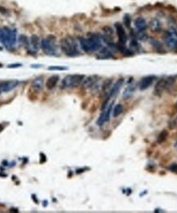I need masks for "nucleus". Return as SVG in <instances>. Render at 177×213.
<instances>
[{
	"instance_id": "1",
	"label": "nucleus",
	"mask_w": 177,
	"mask_h": 213,
	"mask_svg": "<svg viewBox=\"0 0 177 213\" xmlns=\"http://www.w3.org/2000/svg\"><path fill=\"white\" fill-rule=\"evenodd\" d=\"M80 44L82 49L86 53H92L99 50L102 46L100 37L97 34H92L89 38H80Z\"/></svg>"
},
{
	"instance_id": "2",
	"label": "nucleus",
	"mask_w": 177,
	"mask_h": 213,
	"mask_svg": "<svg viewBox=\"0 0 177 213\" xmlns=\"http://www.w3.org/2000/svg\"><path fill=\"white\" fill-rule=\"evenodd\" d=\"M60 47L63 53L66 56L69 57H75L79 54V49H78V44L75 39L72 37H66L62 39L60 43Z\"/></svg>"
},
{
	"instance_id": "3",
	"label": "nucleus",
	"mask_w": 177,
	"mask_h": 213,
	"mask_svg": "<svg viewBox=\"0 0 177 213\" xmlns=\"http://www.w3.org/2000/svg\"><path fill=\"white\" fill-rule=\"evenodd\" d=\"M0 41L8 48L14 47L16 43V30H12L8 27H4V29H2Z\"/></svg>"
},
{
	"instance_id": "4",
	"label": "nucleus",
	"mask_w": 177,
	"mask_h": 213,
	"mask_svg": "<svg viewBox=\"0 0 177 213\" xmlns=\"http://www.w3.org/2000/svg\"><path fill=\"white\" fill-rule=\"evenodd\" d=\"M85 79V76L75 74V75H68L62 80L61 88L62 89H72L77 87L78 85L83 82Z\"/></svg>"
},
{
	"instance_id": "5",
	"label": "nucleus",
	"mask_w": 177,
	"mask_h": 213,
	"mask_svg": "<svg viewBox=\"0 0 177 213\" xmlns=\"http://www.w3.org/2000/svg\"><path fill=\"white\" fill-rule=\"evenodd\" d=\"M40 48L42 49L44 53L48 55H54L56 53V47L54 44V39L47 38L44 39L41 41Z\"/></svg>"
},
{
	"instance_id": "6",
	"label": "nucleus",
	"mask_w": 177,
	"mask_h": 213,
	"mask_svg": "<svg viewBox=\"0 0 177 213\" xmlns=\"http://www.w3.org/2000/svg\"><path fill=\"white\" fill-rule=\"evenodd\" d=\"M19 84L17 80H7L0 83V94L3 92H8L15 89Z\"/></svg>"
},
{
	"instance_id": "7",
	"label": "nucleus",
	"mask_w": 177,
	"mask_h": 213,
	"mask_svg": "<svg viewBox=\"0 0 177 213\" xmlns=\"http://www.w3.org/2000/svg\"><path fill=\"white\" fill-rule=\"evenodd\" d=\"M166 45L171 50H177V38L171 33H166L165 35Z\"/></svg>"
},
{
	"instance_id": "8",
	"label": "nucleus",
	"mask_w": 177,
	"mask_h": 213,
	"mask_svg": "<svg viewBox=\"0 0 177 213\" xmlns=\"http://www.w3.org/2000/svg\"><path fill=\"white\" fill-rule=\"evenodd\" d=\"M115 28L116 31V34H117L118 39H119L120 43L121 44H125L127 41V36L124 27L122 26V25L121 23L116 22L115 24Z\"/></svg>"
},
{
	"instance_id": "9",
	"label": "nucleus",
	"mask_w": 177,
	"mask_h": 213,
	"mask_svg": "<svg viewBox=\"0 0 177 213\" xmlns=\"http://www.w3.org/2000/svg\"><path fill=\"white\" fill-rule=\"evenodd\" d=\"M155 80V76H148L146 77H143L142 80H140L139 84V89L140 90H145L147 89L150 87L151 85L153 83Z\"/></svg>"
},
{
	"instance_id": "10",
	"label": "nucleus",
	"mask_w": 177,
	"mask_h": 213,
	"mask_svg": "<svg viewBox=\"0 0 177 213\" xmlns=\"http://www.w3.org/2000/svg\"><path fill=\"white\" fill-rule=\"evenodd\" d=\"M123 83L124 79H122V78H121V79H119L118 80H116V82L113 84V86H112V89H110V91L108 93V98L110 99V98H112V97H113L114 95H116V94L119 92L120 89L121 88V86L123 85Z\"/></svg>"
},
{
	"instance_id": "11",
	"label": "nucleus",
	"mask_w": 177,
	"mask_h": 213,
	"mask_svg": "<svg viewBox=\"0 0 177 213\" xmlns=\"http://www.w3.org/2000/svg\"><path fill=\"white\" fill-rule=\"evenodd\" d=\"M134 25L138 31H143L147 28L146 21L143 17H137L134 21Z\"/></svg>"
},
{
	"instance_id": "12",
	"label": "nucleus",
	"mask_w": 177,
	"mask_h": 213,
	"mask_svg": "<svg viewBox=\"0 0 177 213\" xmlns=\"http://www.w3.org/2000/svg\"><path fill=\"white\" fill-rule=\"evenodd\" d=\"M58 81H59V76L58 75H54V76H50L48 80L46 81L45 86L48 89H53L56 87V85L58 84Z\"/></svg>"
},
{
	"instance_id": "13",
	"label": "nucleus",
	"mask_w": 177,
	"mask_h": 213,
	"mask_svg": "<svg viewBox=\"0 0 177 213\" xmlns=\"http://www.w3.org/2000/svg\"><path fill=\"white\" fill-rule=\"evenodd\" d=\"M98 80L97 76H90L83 80V86L85 88H90L93 86Z\"/></svg>"
},
{
	"instance_id": "14",
	"label": "nucleus",
	"mask_w": 177,
	"mask_h": 213,
	"mask_svg": "<svg viewBox=\"0 0 177 213\" xmlns=\"http://www.w3.org/2000/svg\"><path fill=\"white\" fill-rule=\"evenodd\" d=\"M32 88L35 89V91H40L44 87V80L41 77H37L35 80L32 81V84H31Z\"/></svg>"
},
{
	"instance_id": "15",
	"label": "nucleus",
	"mask_w": 177,
	"mask_h": 213,
	"mask_svg": "<svg viewBox=\"0 0 177 213\" xmlns=\"http://www.w3.org/2000/svg\"><path fill=\"white\" fill-rule=\"evenodd\" d=\"M166 89V79L162 78L158 80V83L155 85V89H154V91L156 92L157 94H161L162 92L164 91Z\"/></svg>"
},
{
	"instance_id": "16",
	"label": "nucleus",
	"mask_w": 177,
	"mask_h": 213,
	"mask_svg": "<svg viewBox=\"0 0 177 213\" xmlns=\"http://www.w3.org/2000/svg\"><path fill=\"white\" fill-rule=\"evenodd\" d=\"M40 44H41V42H39V38L37 35L33 34L31 37V48L34 50H35V51H37V50L39 49Z\"/></svg>"
},
{
	"instance_id": "17",
	"label": "nucleus",
	"mask_w": 177,
	"mask_h": 213,
	"mask_svg": "<svg viewBox=\"0 0 177 213\" xmlns=\"http://www.w3.org/2000/svg\"><path fill=\"white\" fill-rule=\"evenodd\" d=\"M18 42H19L20 45L22 46L23 48H26V49H27L28 46H29V39L25 34H20L19 38H18Z\"/></svg>"
},
{
	"instance_id": "18",
	"label": "nucleus",
	"mask_w": 177,
	"mask_h": 213,
	"mask_svg": "<svg viewBox=\"0 0 177 213\" xmlns=\"http://www.w3.org/2000/svg\"><path fill=\"white\" fill-rule=\"evenodd\" d=\"M123 106H122L121 104H117V105H116L114 109L112 111V116H113L114 117H119L120 115L123 112Z\"/></svg>"
},
{
	"instance_id": "19",
	"label": "nucleus",
	"mask_w": 177,
	"mask_h": 213,
	"mask_svg": "<svg viewBox=\"0 0 177 213\" xmlns=\"http://www.w3.org/2000/svg\"><path fill=\"white\" fill-rule=\"evenodd\" d=\"M167 137H168V131L164 129V130H162V132L158 134L157 141H158V143H159V144H162L164 141H166Z\"/></svg>"
},
{
	"instance_id": "20",
	"label": "nucleus",
	"mask_w": 177,
	"mask_h": 213,
	"mask_svg": "<svg viewBox=\"0 0 177 213\" xmlns=\"http://www.w3.org/2000/svg\"><path fill=\"white\" fill-rule=\"evenodd\" d=\"M135 91V86H132V84H130L129 86L126 88V89L123 92L124 98H129L132 95V94Z\"/></svg>"
},
{
	"instance_id": "21",
	"label": "nucleus",
	"mask_w": 177,
	"mask_h": 213,
	"mask_svg": "<svg viewBox=\"0 0 177 213\" xmlns=\"http://www.w3.org/2000/svg\"><path fill=\"white\" fill-rule=\"evenodd\" d=\"M151 30L153 31H158L161 30V24L158 20L154 19L151 21Z\"/></svg>"
},
{
	"instance_id": "22",
	"label": "nucleus",
	"mask_w": 177,
	"mask_h": 213,
	"mask_svg": "<svg viewBox=\"0 0 177 213\" xmlns=\"http://www.w3.org/2000/svg\"><path fill=\"white\" fill-rule=\"evenodd\" d=\"M168 127L170 129H174L177 128V115L170 119L168 122Z\"/></svg>"
},
{
	"instance_id": "23",
	"label": "nucleus",
	"mask_w": 177,
	"mask_h": 213,
	"mask_svg": "<svg viewBox=\"0 0 177 213\" xmlns=\"http://www.w3.org/2000/svg\"><path fill=\"white\" fill-rule=\"evenodd\" d=\"M175 82H176V78L173 76H169L166 78V89H168L175 84Z\"/></svg>"
},
{
	"instance_id": "24",
	"label": "nucleus",
	"mask_w": 177,
	"mask_h": 213,
	"mask_svg": "<svg viewBox=\"0 0 177 213\" xmlns=\"http://www.w3.org/2000/svg\"><path fill=\"white\" fill-rule=\"evenodd\" d=\"M103 31L104 32V34H106V36H108V37H111L113 35V31L110 26H104L103 28Z\"/></svg>"
},
{
	"instance_id": "25",
	"label": "nucleus",
	"mask_w": 177,
	"mask_h": 213,
	"mask_svg": "<svg viewBox=\"0 0 177 213\" xmlns=\"http://www.w3.org/2000/svg\"><path fill=\"white\" fill-rule=\"evenodd\" d=\"M48 69L49 71H66V70H67V67L62 66H52Z\"/></svg>"
},
{
	"instance_id": "26",
	"label": "nucleus",
	"mask_w": 177,
	"mask_h": 213,
	"mask_svg": "<svg viewBox=\"0 0 177 213\" xmlns=\"http://www.w3.org/2000/svg\"><path fill=\"white\" fill-rule=\"evenodd\" d=\"M111 57V53L108 49H104L100 52V57L101 58H107V57Z\"/></svg>"
},
{
	"instance_id": "27",
	"label": "nucleus",
	"mask_w": 177,
	"mask_h": 213,
	"mask_svg": "<svg viewBox=\"0 0 177 213\" xmlns=\"http://www.w3.org/2000/svg\"><path fill=\"white\" fill-rule=\"evenodd\" d=\"M131 17H130V16L129 15H125L124 16V23H125V25H126V27H130L131 26Z\"/></svg>"
},
{
	"instance_id": "28",
	"label": "nucleus",
	"mask_w": 177,
	"mask_h": 213,
	"mask_svg": "<svg viewBox=\"0 0 177 213\" xmlns=\"http://www.w3.org/2000/svg\"><path fill=\"white\" fill-rule=\"evenodd\" d=\"M168 170L171 172H173L175 174H177V163L171 164L168 167Z\"/></svg>"
},
{
	"instance_id": "29",
	"label": "nucleus",
	"mask_w": 177,
	"mask_h": 213,
	"mask_svg": "<svg viewBox=\"0 0 177 213\" xmlns=\"http://www.w3.org/2000/svg\"><path fill=\"white\" fill-rule=\"evenodd\" d=\"M22 65L21 63H14V64H10L8 66V68H17V67H21Z\"/></svg>"
},
{
	"instance_id": "30",
	"label": "nucleus",
	"mask_w": 177,
	"mask_h": 213,
	"mask_svg": "<svg viewBox=\"0 0 177 213\" xmlns=\"http://www.w3.org/2000/svg\"><path fill=\"white\" fill-rule=\"evenodd\" d=\"M40 156H41V158H42V160L40 161V163H43V162H44L46 161V157H45L44 154H43V153L40 154Z\"/></svg>"
},
{
	"instance_id": "31",
	"label": "nucleus",
	"mask_w": 177,
	"mask_h": 213,
	"mask_svg": "<svg viewBox=\"0 0 177 213\" xmlns=\"http://www.w3.org/2000/svg\"><path fill=\"white\" fill-rule=\"evenodd\" d=\"M3 129H4V126H1V125H0V132H1V131H2Z\"/></svg>"
},
{
	"instance_id": "32",
	"label": "nucleus",
	"mask_w": 177,
	"mask_h": 213,
	"mask_svg": "<svg viewBox=\"0 0 177 213\" xmlns=\"http://www.w3.org/2000/svg\"><path fill=\"white\" fill-rule=\"evenodd\" d=\"M175 148H176V149H177V141L176 142V144H175Z\"/></svg>"
},
{
	"instance_id": "33",
	"label": "nucleus",
	"mask_w": 177,
	"mask_h": 213,
	"mask_svg": "<svg viewBox=\"0 0 177 213\" xmlns=\"http://www.w3.org/2000/svg\"><path fill=\"white\" fill-rule=\"evenodd\" d=\"M176 108H177V103H176Z\"/></svg>"
}]
</instances>
